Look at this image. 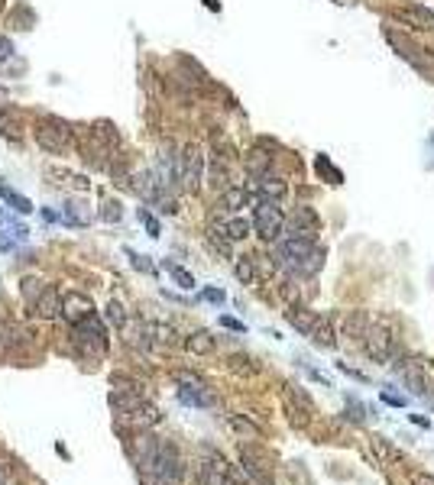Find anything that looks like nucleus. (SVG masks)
Segmentation results:
<instances>
[{"instance_id": "f257e3e1", "label": "nucleus", "mask_w": 434, "mask_h": 485, "mask_svg": "<svg viewBox=\"0 0 434 485\" xmlns=\"http://www.w3.org/2000/svg\"><path fill=\"white\" fill-rule=\"evenodd\" d=\"M275 259H279L282 269H289L295 275H314L321 266H324V250L318 246L314 236H298L289 233L285 240H279V250H275Z\"/></svg>"}, {"instance_id": "f03ea898", "label": "nucleus", "mask_w": 434, "mask_h": 485, "mask_svg": "<svg viewBox=\"0 0 434 485\" xmlns=\"http://www.w3.org/2000/svg\"><path fill=\"white\" fill-rule=\"evenodd\" d=\"M139 479H143V485H182L185 466H182L178 450L162 440L159 453H156V460H153V469L146 472V476H139Z\"/></svg>"}, {"instance_id": "7ed1b4c3", "label": "nucleus", "mask_w": 434, "mask_h": 485, "mask_svg": "<svg viewBox=\"0 0 434 485\" xmlns=\"http://www.w3.org/2000/svg\"><path fill=\"white\" fill-rule=\"evenodd\" d=\"M72 343H75L78 353L88 356V359L104 356L107 353V327H104V320H101L98 314H91V317L72 324Z\"/></svg>"}, {"instance_id": "20e7f679", "label": "nucleus", "mask_w": 434, "mask_h": 485, "mask_svg": "<svg viewBox=\"0 0 434 485\" xmlns=\"http://www.w3.org/2000/svg\"><path fill=\"white\" fill-rule=\"evenodd\" d=\"M33 133H36L39 149L52 152V156H59V152H69L72 139H75V129H72V123H65L62 117H39Z\"/></svg>"}, {"instance_id": "39448f33", "label": "nucleus", "mask_w": 434, "mask_h": 485, "mask_svg": "<svg viewBox=\"0 0 434 485\" xmlns=\"http://www.w3.org/2000/svg\"><path fill=\"white\" fill-rule=\"evenodd\" d=\"M253 230H256L266 242L279 240L282 230H285V214H282L279 201H269V197L259 201L256 211H253Z\"/></svg>"}, {"instance_id": "423d86ee", "label": "nucleus", "mask_w": 434, "mask_h": 485, "mask_svg": "<svg viewBox=\"0 0 434 485\" xmlns=\"http://www.w3.org/2000/svg\"><path fill=\"white\" fill-rule=\"evenodd\" d=\"M240 462H244V472L259 485H275L273 482V466H269V456L259 447H240Z\"/></svg>"}, {"instance_id": "0eeeda50", "label": "nucleus", "mask_w": 434, "mask_h": 485, "mask_svg": "<svg viewBox=\"0 0 434 485\" xmlns=\"http://www.w3.org/2000/svg\"><path fill=\"white\" fill-rule=\"evenodd\" d=\"M201 172H205V156H201L198 146H188L185 156H178V162H176L178 182H185V188L195 191L201 185Z\"/></svg>"}, {"instance_id": "6e6552de", "label": "nucleus", "mask_w": 434, "mask_h": 485, "mask_svg": "<svg viewBox=\"0 0 434 485\" xmlns=\"http://www.w3.org/2000/svg\"><path fill=\"white\" fill-rule=\"evenodd\" d=\"M162 421V414H159V408L156 404H143L139 402L133 411H127V414H117V431H149V427H156Z\"/></svg>"}, {"instance_id": "1a4fd4ad", "label": "nucleus", "mask_w": 434, "mask_h": 485, "mask_svg": "<svg viewBox=\"0 0 434 485\" xmlns=\"http://www.w3.org/2000/svg\"><path fill=\"white\" fill-rule=\"evenodd\" d=\"M285 408H289V421L295 427H308V421L314 417V402L298 385H289V392H285Z\"/></svg>"}, {"instance_id": "9d476101", "label": "nucleus", "mask_w": 434, "mask_h": 485, "mask_svg": "<svg viewBox=\"0 0 434 485\" xmlns=\"http://www.w3.org/2000/svg\"><path fill=\"white\" fill-rule=\"evenodd\" d=\"M363 343H366V353H370L376 363H386V359H392V334H389L386 327H379V324L366 327Z\"/></svg>"}, {"instance_id": "9b49d317", "label": "nucleus", "mask_w": 434, "mask_h": 485, "mask_svg": "<svg viewBox=\"0 0 434 485\" xmlns=\"http://www.w3.org/2000/svg\"><path fill=\"white\" fill-rule=\"evenodd\" d=\"M94 314V301L81 291H65L62 295V317L69 320V324H78V320L91 317Z\"/></svg>"}, {"instance_id": "f8f14e48", "label": "nucleus", "mask_w": 434, "mask_h": 485, "mask_svg": "<svg viewBox=\"0 0 434 485\" xmlns=\"http://www.w3.org/2000/svg\"><path fill=\"white\" fill-rule=\"evenodd\" d=\"M230 476V462L224 460L221 453H207L205 462H201V469H198V482L201 485H224Z\"/></svg>"}, {"instance_id": "ddd939ff", "label": "nucleus", "mask_w": 434, "mask_h": 485, "mask_svg": "<svg viewBox=\"0 0 434 485\" xmlns=\"http://www.w3.org/2000/svg\"><path fill=\"white\" fill-rule=\"evenodd\" d=\"M318 227H321V220H318V214H314L308 204H298L295 211H292V217H289V233L314 236V233H318Z\"/></svg>"}, {"instance_id": "4468645a", "label": "nucleus", "mask_w": 434, "mask_h": 485, "mask_svg": "<svg viewBox=\"0 0 434 485\" xmlns=\"http://www.w3.org/2000/svg\"><path fill=\"white\" fill-rule=\"evenodd\" d=\"M33 311L39 314V317H46V320H55L62 317V295L55 285H46L42 288V295L36 298V304H33Z\"/></svg>"}, {"instance_id": "2eb2a0df", "label": "nucleus", "mask_w": 434, "mask_h": 485, "mask_svg": "<svg viewBox=\"0 0 434 485\" xmlns=\"http://www.w3.org/2000/svg\"><path fill=\"white\" fill-rule=\"evenodd\" d=\"M0 133L7 139H20L23 136V117L16 107H0Z\"/></svg>"}, {"instance_id": "dca6fc26", "label": "nucleus", "mask_w": 434, "mask_h": 485, "mask_svg": "<svg viewBox=\"0 0 434 485\" xmlns=\"http://www.w3.org/2000/svg\"><path fill=\"white\" fill-rule=\"evenodd\" d=\"M396 20H402V23H409V26H415V30H434V13H431V10L405 7V10H396Z\"/></svg>"}, {"instance_id": "f3484780", "label": "nucleus", "mask_w": 434, "mask_h": 485, "mask_svg": "<svg viewBox=\"0 0 434 485\" xmlns=\"http://www.w3.org/2000/svg\"><path fill=\"white\" fill-rule=\"evenodd\" d=\"M285 317H289V324L295 327L298 334H312L314 330V324H318V314H312V311H305V308H292L289 314H285Z\"/></svg>"}, {"instance_id": "a211bd4d", "label": "nucleus", "mask_w": 434, "mask_h": 485, "mask_svg": "<svg viewBox=\"0 0 434 485\" xmlns=\"http://www.w3.org/2000/svg\"><path fill=\"white\" fill-rule=\"evenodd\" d=\"M256 191L263 197H269V201H282L285 197V182H279V178H269V175H259V182H256Z\"/></svg>"}, {"instance_id": "6ab92c4d", "label": "nucleus", "mask_w": 434, "mask_h": 485, "mask_svg": "<svg viewBox=\"0 0 434 485\" xmlns=\"http://www.w3.org/2000/svg\"><path fill=\"white\" fill-rule=\"evenodd\" d=\"M217 230H221V233L234 242V240H246V236H250V230H253V223L246 217H234V220H227V223H221Z\"/></svg>"}, {"instance_id": "aec40b11", "label": "nucleus", "mask_w": 434, "mask_h": 485, "mask_svg": "<svg viewBox=\"0 0 434 485\" xmlns=\"http://www.w3.org/2000/svg\"><path fill=\"white\" fill-rule=\"evenodd\" d=\"M366 327H370V317H366V311H353L350 317L343 320V337H350V340H363Z\"/></svg>"}, {"instance_id": "412c9836", "label": "nucleus", "mask_w": 434, "mask_h": 485, "mask_svg": "<svg viewBox=\"0 0 434 485\" xmlns=\"http://www.w3.org/2000/svg\"><path fill=\"white\" fill-rule=\"evenodd\" d=\"M250 204V191L246 188H224V194H221V207L224 211H240V207H246Z\"/></svg>"}, {"instance_id": "4be33fe9", "label": "nucleus", "mask_w": 434, "mask_h": 485, "mask_svg": "<svg viewBox=\"0 0 434 485\" xmlns=\"http://www.w3.org/2000/svg\"><path fill=\"white\" fill-rule=\"evenodd\" d=\"M402 379H405V385H409L411 395H425L428 392V379H425V372H421L418 366H402Z\"/></svg>"}, {"instance_id": "5701e85b", "label": "nucleus", "mask_w": 434, "mask_h": 485, "mask_svg": "<svg viewBox=\"0 0 434 485\" xmlns=\"http://www.w3.org/2000/svg\"><path fill=\"white\" fill-rule=\"evenodd\" d=\"M0 197H4V204L13 207L16 214H30L33 204H30V197H23L20 191H13L10 185H0Z\"/></svg>"}, {"instance_id": "b1692460", "label": "nucleus", "mask_w": 434, "mask_h": 485, "mask_svg": "<svg viewBox=\"0 0 434 485\" xmlns=\"http://www.w3.org/2000/svg\"><path fill=\"white\" fill-rule=\"evenodd\" d=\"M308 337H312L318 346H324V349H334L337 346L334 334H331V317H318V324H314V330Z\"/></svg>"}, {"instance_id": "393cba45", "label": "nucleus", "mask_w": 434, "mask_h": 485, "mask_svg": "<svg viewBox=\"0 0 434 485\" xmlns=\"http://www.w3.org/2000/svg\"><path fill=\"white\" fill-rule=\"evenodd\" d=\"M185 346H188V353H195V356H207L214 349V337L207 334V330H198V334H191L188 340H185Z\"/></svg>"}, {"instance_id": "a878e982", "label": "nucleus", "mask_w": 434, "mask_h": 485, "mask_svg": "<svg viewBox=\"0 0 434 485\" xmlns=\"http://www.w3.org/2000/svg\"><path fill=\"white\" fill-rule=\"evenodd\" d=\"M137 404H139L137 392H114L110 395V408H114V414H127V411H133Z\"/></svg>"}, {"instance_id": "bb28decb", "label": "nucleus", "mask_w": 434, "mask_h": 485, "mask_svg": "<svg viewBox=\"0 0 434 485\" xmlns=\"http://www.w3.org/2000/svg\"><path fill=\"white\" fill-rule=\"evenodd\" d=\"M234 275L244 281V285H253V281H256V266H253V259H236Z\"/></svg>"}, {"instance_id": "cd10ccee", "label": "nucleus", "mask_w": 434, "mask_h": 485, "mask_svg": "<svg viewBox=\"0 0 434 485\" xmlns=\"http://www.w3.org/2000/svg\"><path fill=\"white\" fill-rule=\"evenodd\" d=\"M227 424L234 427V431L246 433V437H259V427H256V424H250L246 417H236V414H230V417H227Z\"/></svg>"}, {"instance_id": "c85d7f7f", "label": "nucleus", "mask_w": 434, "mask_h": 485, "mask_svg": "<svg viewBox=\"0 0 434 485\" xmlns=\"http://www.w3.org/2000/svg\"><path fill=\"white\" fill-rule=\"evenodd\" d=\"M318 172H321V175H328V182H331V185H341V182H343V175L337 172L334 165H331L328 156H318Z\"/></svg>"}, {"instance_id": "c756f323", "label": "nucleus", "mask_w": 434, "mask_h": 485, "mask_svg": "<svg viewBox=\"0 0 434 485\" xmlns=\"http://www.w3.org/2000/svg\"><path fill=\"white\" fill-rule=\"evenodd\" d=\"M166 269L172 272V279H176L182 288H195V279H191V272H185L182 266H176V262H166Z\"/></svg>"}, {"instance_id": "7c9ffc66", "label": "nucleus", "mask_w": 434, "mask_h": 485, "mask_svg": "<svg viewBox=\"0 0 434 485\" xmlns=\"http://www.w3.org/2000/svg\"><path fill=\"white\" fill-rule=\"evenodd\" d=\"M269 165V156L266 152H250V159H246V168H250L253 175H263Z\"/></svg>"}, {"instance_id": "2f4dec72", "label": "nucleus", "mask_w": 434, "mask_h": 485, "mask_svg": "<svg viewBox=\"0 0 434 485\" xmlns=\"http://www.w3.org/2000/svg\"><path fill=\"white\" fill-rule=\"evenodd\" d=\"M120 217H123L120 204H117V201H104V207H101V220H107V223H117Z\"/></svg>"}, {"instance_id": "473e14b6", "label": "nucleus", "mask_w": 434, "mask_h": 485, "mask_svg": "<svg viewBox=\"0 0 434 485\" xmlns=\"http://www.w3.org/2000/svg\"><path fill=\"white\" fill-rule=\"evenodd\" d=\"M107 320H110L114 327H123V324H127V314H123V308H120L117 301L107 304Z\"/></svg>"}, {"instance_id": "72a5a7b5", "label": "nucleus", "mask_w": 434, "mask_h": 485, "mask_svg": "<svg viewBox=\"0 0 434 485\" xmlns=\"http://www.w3.org/2000/svg\"><path fill=\"white\" fill-rule=\"evenodd\" d=\"M42 288H46V285H42ZM42 288H39V281L36 279H23V298L30 304H36V298L42 295Z\"/></svg>"}, {"instance_id": "f704fd0d", "label": "nucleus", "mask_w": 434, "mask_h": 485, "mask_svg": "<svg viewBox=\"0 0 434 485\" xmlns=\"http://www.w3.org/2000/svg\"><path fill=\"white\" fill-rule=\"evenodd\" d=\"M127 256H130V262H133L139 272H146V275L156 272V266H153V262H146V256H139V252H133V250H127Z\"/></svg>"}, {"instance_id": "c9c22d12", "label": "nucleus", "mask_w": 434, "mask_h": 485, "mask_svg": "<svg viewBox=\"0 0 434 485\" xmlns=\"http://www.w3.org/2000/svg\"><path fill=\"white\" fill-rule=\"evenodd\" d=\"M347 408H350V421L353 424H363L366 421V408L357 402V398H347Z\"/></svg>"}, {"instance_id": "e433bc0d", "label": "nucleus", "mask_w": 434, "mask_h": 485, "mask_svg": "<svg viewBox=\"0 0 434 485\" xmlns=\"http://www.w3.org/2000/svg\"><path fill=\"white\" fill-rule=\"evenodd\" d=\"M65 207H69V211H65V223H72V227H84V223H88V217L78 214L75 204H65Z\"/></svg>"}, {"instance_id": "4c0bfd02", "label": "nucleus", "mask_w": 434, "mask_h": 485, "mask_svg": "<svg viewBox=\"0 0 434 485\" xmlns=\"http://www.w3.org/2000/svg\"><path fill=\"white\" fill-rule=\"evenodd\" d=\"M139 220H143V227L149 230V236H159V220L153 217L149 211H139Z\"/></svg>"}, {"instance_id": "58836bf2", "label": "nucleus", "mask_w": 434, "mask_h": 485, "mask_svg": "<svg viewBox=\"0 0 434 485\" xmlns=\"http://www.w3.org/2000/svg\"><path fill=\"white\" fill-rule=\"evenodd\" d=\"M224 485H250V479H246V472H240V469L230 466V476H227V482Z\"/></svg>"}, {"instance_id": "ea45409f", "label": "nucleus", "mask_w": 434, "mask_h": 485, "mask_svg": "<svg viewBox=\"0 0 434 485\" xmlns=\"http://www.w3.org/2000/svg\"><path fill=\"white\" fill-rule=\"evenodd\" d=\"M10 55H13V42H10L7 36H0V65H4Z\"/></svg>"}, {"instance_id": "a19ab883", "label": "nucleus", "mask_w": 434, "mask_h": 485, "mask_svg": "<svg viewBox=\"0 0 434 485\" xmlns=\"http://www.w3.org/2000/svg\"><path fill=\"white\" fill-rule=\"evenodd\" d=\"M205 301L221 304V301H224V291H217V288H207V291H205Z\"/></svg>"}, {"instance_id": "79ce46f5", "label": "nucleus", "mask_w": 434, "mask_h": 485, "mask_svg": "<svg viewBox=\"0 0 434 485\" xmlns=\"http://www.w3.org/2000/svg\"><path fill=\"white\" fill-rule=\"evenodd\" d=\"M382 402H386V404H396V408H399V404H405V398H402V395H382Z\"/></svg>"}, {"instance_id": "37998d69", "label": "nucleus", "mask_w": 434, "mask_h": 485, "mask_svg": "<svg viewBox=\"0 0 434 485\" xmlns=\"http://www.w3.org/2000/svg\"><path fill=\"white\" fill-rule=\"evenodd\" d=\"M221 324L230 327V330H244V324H240V320H234V317H221Z\"/></svg>"}, {"instance_id": "c03bdc74", "label": "nucleus", "mask_w": 434, "mask_h": 485, "mask_svg": "<svg viewBox=\"0 0 434 485\" xmlns=\"http://www.w3.org/2000/svg\"><path fill=\"white\" fill-rule=\"evenodd\" d=\"M411 485H434V476H415Z\"/></svg>"}, {"instance_id": "a18cd8bd", "label": "nucleus", "mask_w": 434, "mask_h": 485, "mask_svg": "<svg viewBox=\"0 0 434 485\" xmlns=\"http://www.w3.org/2000/svg\"><path fill=\"white\" fill-rule=\"evenodd\" d=\"M431 408H434V398H431Z\"/></svg>"}]
</instances>
